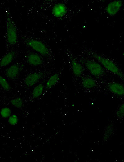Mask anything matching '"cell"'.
<instances>
[{"instance_id": "1", "label": "cell", "mask_w": 124, "mask_h": 162, "mask_svg": "<svg viewBox=\"0 0 124 162\" xmlns=\"http://www.w3.org/2000/svg\"><path fill=\"white\" fill-rule=\"evenodd\" d=\"M89 54L98 61L104 68L116 75L124 82V73L114 62L109 59L95 52H91Z\"/></svg>"}, {"instance_id": "2", "label": "cell", "mask_w": 124, "mask_h": 162, "mask_svg": "<svg viewBox=\"0 0 124 162\" xmlns=\"http://www.w3.org/2000/svg\"><path fill=\"white\" fill-rule=\"evenodd\" d=\"M6 37L8 43L13 45L18 42V35L17 28L9 12H6Z\"/></svg>"}, {"instance_id": "3", "label": "cell", "mask_w": 124, "mask_h": 162, "mask_svg": "<svg viewBox=\"0 0 124 162\" xmlns=\"http://www.w3.org/2000/svg\"><path fill=\"white\" fill-rule=\"evenodd\" d=\"M90 73L96 77L102 76L104 74V67L98 62L92 60L85 59L82 60Z\"/></svg>"}, {"instance_id": "4", "label": "cell", "mask_w": 124, "mask_h": 162, "mask_svg": "<svg viewBox=\"0 0 124 162\" xmlns=\"http://www.w3.org/2000/svg\"><path fill=\"white\" fill-rule=\"evenodd\" d=\"M26 45L38 54L44 56H47L50 50L47 45L42 41L35 39H30L25 41Z\"/></svg>"}, {"instance_id": "5", "label": "cell", "mask_w": 124, "mask_h": 162, "mask_svg": "<svg viewBox=\"0 0 124 162\" xmlns=\"http://www.w3.org/2000/svg\"><path fill=\"white\" fill-rule=\"evenodd\" d=\"M122 6V2L121 0H115L110 2L106 6L105 10L110 16L116 15L120 11Z\"/></svg>"}, {"instance_id": "6", "label": "cell", "mask_w": 124, "mask_h": 162, "mask_svg": "<svg viewBox=\"0 0 124 162\" xmlns=\"http://www.w3.org/2000/svg\"><path fill=\"white\" fill-rule=\"evenodd\" d=\"M51 12L54 17L60 18L64 17L67 14L68 9L65 4L63 3L59 2L53 6Z\"/></svg>"}, {"instance_id": "7", "label": "cell", "mask_w": 124, "mask_h": 162, "mask_svg": "<svg viewBox=\"0 0 124 162\" xmlns=\"http://www.w3.org/2000/svg\"><path fill=\"white\" fill-rule=\"evenodd\" d=\"M43 74L41 72H34L28 74L24 78V83L27 87H31L36 83L42 77Z\"/></svg>"}, {"instance_id": "8", "label": "cell", "mask_w": 124, "mask_h": 162, "mask_svg": "<svg viewBox=\"0 0 124 162\" xmlns=\"http://www.w3.org/2000/svg\"><path fill=\"white\" fill-rule=\"evenodd\" d=\"M107 88L113 94L119 97H124V85L116 82H111L108 83Z\"/></svg>"}, {"instance_id": "9", "label": "cell", "mask_w": 124, "mask_h": 162, "mask_svg": "<svg viewBox=\"0 0 124 162\" xmlns=\"http://www.w3.org/2000/svg\"><path fill=\"white\" fill-rule=\"evenodd\" d=\"M28 63L31 66L37 67L41 65L43 63L42 57L38 53L32 52L28 54L26 56Z\"/></svg>"}, {"instance_id": "10", "label": "cell", "mask_w": 124, "mask_h": 162, "mask_svg": "<svg viewBox=\"0 0 124 162\" xmlns=\"http://www.w3.org/2000/svg\"><path fill=\"white\" fill-rule=\"evenodd\" d=\"M20 69V66L19 64H15L6 69L5 74L7 78L10 79H14L18 75Z\"/></svg>"}, {"instance_id": "11", "label": "cell", "mask_w": 124, "mask_h": 162, "mask_svg": "<svg viewBox=\"0 0 124 162\" xmlns=\"http://www.w3.org/2000/svg\"><path fill=\"white\" fill-rule=\"evenodd\" d=\"M70 65L72 71L76 77L81 76L83 72L82 65L75 59L72 58L70 60Z\"/></svg>"}, {"instance_id": "12", "label": "cell", "mask_w": 124, "mask_h": 162, "mask_svg": "<svg viewBox=\"0 0 124 162\" xmlns=\"http://www.w3.org/2000/svg\"><path fill=\"white\" fill-rule=\"evenodd\" d=\"M16 55L15 51H10L6 54L0 60V67H3L8 65L13 61Z\"/></svg>"}, {"instance_id": "13", "label": "cell", "mask_w": 124, "mask_h": 162, "mask_svg": "<svg viewBox=\"0 0 124 162\" xmlns=\"http://www.w3.org/2000/svg\"><path fill=\"white\" fill-rule=\"evenodd\" d=\"M83 87L87 89L94 88L96 85V82L94 79L89 76L83 77L81 81Z\"/></svg>"}, {"instance_id": "14", "label": "cell", "mask_w": 124, "mask_h": 162, "mask_svg": "<svg viewBox=\"0 0 124 162\" xmlns=\"http://www.w3.org/2000/svg\"><path fill=\"white\" fill-rule=\"evenodd\" d=\"M115 130L114 126L113 123H110L105 127L103 135V139L104 141L109 140L113 135Z\"/></svg>"}, {"instance_id": "15", "label": "cell", "mask_w": 124, "mask_h": 162, "mask_svg": "<svg viewBox=\"0 0 124 162\" xmlns=\"http://www.w3.org/2000/svg\"><path fill=\"white\" fill-rule=\"evenodd\" d=\"M59 79V75L57 73H55L51 76L46 82V88L49 89L51 88L58 83Z\"/></svg>"}, {"instance_id": "16", "label": "cell", "mask_w": 124, "mask_h": 162, "mask_svg": "<svg viewBox=\"0 0 124 162\" xmlns=\"http://www.w3.org/2000/svg\"><path fill=\"white\" fill-rule=\"evenodd\" d=\"M44 89L43 84L41 83L35 86L32 90V96L34 98H37L40 96L43 93Z\"/></svg>"}, {"instance_id": "17", "label": "cell", "mask_w": 124, "mask_h": 162, "mask_svg": "<svg viewBox=\"0 0 124 162\" xmlns=\"http://www.w3.org/2000/svg\"><path fill=\"white\" fill-rule=\"evenodd\" d=\"M10 103L15 107L20 109L24 105V102L22 99L19 97L11 99Z\"/></svg>"}, {"instance_id": "18", "label": "cell", "mask_w": 124, "mask_h": 162, "mask_svg": "<svg viewBox=\"0 0 124 162\" xmlns=\"http://www.w3.org/2000/svg\"><path fill=\"white\" fill-rule=\"evenodd\" d=\"M11 111L9 107H3L1 109L0 115L3 118H8L11 115Z\"/></svg>"}, {"instance_id": "19", "label": "cell", "mask_w": 124, "mask_h": 162, "mask_svg": "<svg viewBox=\"0 0 124 162\" xmlns=\"http://www.w3.org/2000/svg\"><path fill=\"white\" fill-rule=\"evenodd\" d=\"M0 83L2 88L5 91H8L11 89V86L6 79L3 76L0 77Z\"/></svg>"}, {"instance_id": "20", "label": "cell", "mask_w": 124, "mask_h": 162, "mask_svg": "<svg viewBox=\"0 0 124 162\" xmlns=\"http://www.w3.org/2000/svg\"><path fill=\"white\" fill-rule=\"evenodd\" d=\"M116 115L119 119L124 118V103H122L118 107L116 111Z\"/></svg>"}, {"instance_id": "21", "label": "cell", "mask_w": 124, "mask_h": 162, "mask_svg": "<svg viewBox=\"0 0 124 162\" xmlns=\"http://www.w3.org/2000/svg\"><path fill=\"white\" fill-rule=\"evenodd\" d=\"M18 117L16 114L11 115L8 118V123L11 126L16 125L18 123Z\"/></svg>"}]
</instances>
